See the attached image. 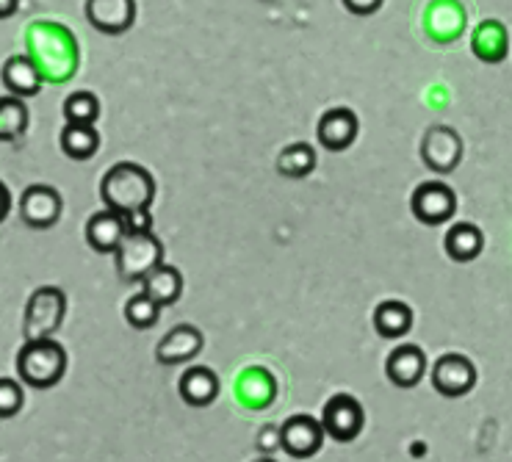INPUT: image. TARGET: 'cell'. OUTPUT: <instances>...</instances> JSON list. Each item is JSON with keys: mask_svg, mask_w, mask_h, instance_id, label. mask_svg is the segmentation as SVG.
<instances>
[{"mask_svg": "<svg viewBox=\"0 0 512 462\" xmlns=\"http://www.w3.org/2000/svg\"><path fill=\"white\" fill-rule=\"evenodd\" d=\"M25 42H28V56L36 61L45 81L64 83L78 70V42L67 25L39 20L28 25Z\"/></svg>", "mask_w": 512, "mask_h": 462, "instance_id": "1", "label": "cell"}, {"mask_svg": "<svg viewBox=\"0 0 512 462\" xmlns=\"http://www.w3.org/2000/svg\"><path fill=\"white\" fill-rule=\"evenodd\" d=\"M100 200L108 211H117L122 216L150 211L155 200V178L142 164L120 161L100 180Z\"/></svg>", "mask_w": 512, "mask_h": 462, "instance_id": "2", "label": "cell"}, {"mask_svg": "<svg viewBox=\"0 0 512 462\" xmlns=\"http://www.w3.org/2000/svg\"><path fill=\"white\" fill-rule=\"evenodd\" d=\"M17 374L28 388L48 391L67 374V349L56 338L25 341L23 349L17 352Z\"/></svg>", "mask_w": 512, "mask_h": 462, "instance_id": "3", "label": "cell"}, {"mask_svg": "<svg viewBox=\"0 0 512 462\" xmlns=\"http://www.w3.org/2000/svg\"><path fill=\"white\" fill-rule=\"evenodd\" d=\"M114 261H117V274L122 277V283H144L147 274L164 263V244L153 230L128 233L120 249L114 252Z\"/></svg>", "mask_w": 512, "mask_h": 462, "instance_id": "4", "label": "cell"}, {"mask_svg": "<svg viewBox=\"0 0 512 462\" xmlns=\"http://www.w3.org/2000/svg\"><path fill=\"white\" fill-rule=\"evenodd\" d=\"M67 313V297L56 285H42L28 297L23 319L25 341H42L53 338Z\"/></svg>", "mask_w": 512, "mask_h": 462, "instance_id": "5", "label": "cell"}, {"mask_svg": "<svg viewBox=\"0 0 512 462\" xmlns=\"http://www.w3.org/2000/svg\"><path fill=\"white\" fill-rule=\"evenodd\" d=\"M410 211L421 225L441 227L446 222H452V216L457 214V194L441 180H427L413 191Z\"/></svg>", "mask_w": 512, "mask_h": 462, "instance_id": "6", "label": "cell"}, {"mask_svg": "<svg viewBox=\"0 0 512 462\" xmlns=\"http://www.w3.org/2000/svg\"><path fill=\"white\" fill-rule=\"evenodd\" d=\"M421 161L438 172V175H449L454 172L460 161H463V139L454 131L452 125H432L421 139Z\"/></svg>", "mask_w": 512, "mask_h": 462, "instance_id": "7", "label": "cell"}, {"mask_svg": "<svg viewBox=\"0 0 512 462\" xmlns=\"http://www.w3.org/2000/svg\"><path fill=\"white\" fill-rule=\"evenodd\" d=\"M322 424L327 438L338 440V443H352V440H358L363 424H366L363 404L352 393H335L333 399L324 404Z\"/></svg>", "mask_w": 512, "mask_h": 462, "instance_id": "8", "label": "cell"}, {"mask_svg": "<svg viewBox=\"0 0 512 462\" xmlns=\"http://www.w3.org/2000/svg\"><path fill=\"white\" fill-rule=\"evenodd\" d=\"M432 388L446 396V399H460L477 388V366L471 357L460 352H449L435 360L432 366Z\"/></svg>", "mask_w": 512, "mask_h": 462, "instance_id": "9", "label": "cell"}, {"mask_svg": "<svg viewBox=\"0 0 512 462\" xmlns=\"http://www.w3.org/2000/svg\"><path fill=\"white\" fill-rule=\"evenodd\" d=\"M324 438H327L324 424L308 413L291 415L280 427V449L294 460H310L313 454H319Z\"/></svg>", "mask_w": 512, "mask_h": 462, "instance_id": "10", "label": "cell"}, {"mask_svg": "<svg viewBox=\"0 0 512 462\" xmlns=\"http://www.w3.org/2000/svg\"><path fill=\"white\" fill-rule=\"evenodd\" d=\"M61 211H64V200L53 186L36 183L28 186L20 197V216L31 230H50L59 225Z\"/></svg>", "mask_w": 512, "mask_h": 462, "instance_id": "11", "label": "cell"}, {"mask_svg": "<svg viewBox=\"0 0 512 462\" xmlns=\"http://www.w3.org/2000/svg\"><path fill=\"white\" fill-rule=\"evenodd\" d=\"M360 133V119L352 108L338 106L324 111L319 125H316V136H319V144L330 153H344L349 150Z\"/></svg>", "mask_w": 512, "mask_h": 462, "instance_id": "12", "label": "cell"}, {"mask_svg": "<svg viewBox=\"0 0 512 462\" xmlns=\"http://www.w3.org/2000/svg\"><path fill=\"white\" fill-rule=\"evenodd\" d=\"M203 332L194 324H178L158 341L155 346V360L161 366H183V363H191L194 357L203 352Z\"/></svg>", "mask_w": 512, "mask_h": 462, "instance_id": "13", "label": "cell"}, {"mask_svg": "<svg viewBox=\"0 0 512 462\" xmlns=\"http://www.w3.org/2000/svg\"><path fill=\"white\" fill-rule=\"evenodd\" d=\"M86 20L100 34H128L136 23V0H86Z\"/></svg>", "mask_w": 512, "mask_h": 462, "instance_id": "14", "label": "cell"}, {"mask_svg": "<svg viewBox=\"0 0 512 462\" xmlns=\"http://www.w3.org/2000/svg\"><path fill=\"white\" fill-rule=\"evenodd\" d=\"M385 374L396 388H416L427 374V355L416 344H399L385 360Z\"/></svg>", "mask_w": 512, "mask_h": 462, "instance_id": "15", "label": "cell"}, {"mask_svg": "<svg viewBox=\"0 0 512 462\" xmlns=\"http://www.w3.org/2000/svg\"><path fill=\"white\" fill-rule=\"evenodd\" d=\"M128 236V222L117 211H97L86 222V244L100 252V255H114Z\"/></svg>", "mask_w": 512, "mask_h": 462, "instance_id": "16", "label": "cell"}, {"mask_svg": "<svg viewBox=\"0 0 512 462\" xmlns=\"http://www.w3.org/2000/svg\"><path fill=\"white\" fill-rule=\"evenodd\" d=\"M427 31L435 42H454L465 31V12L457 0H432L427 9Z\"/></svg>", "mask_w": 512, "mask_h": 462, "instance_id": "17", "label": "cell"}, {"mask_svg": "<svg viewBox=\"0 0 512 462\" xmlns=\"http://www.w3.org/2000/svg\"><path fill=\"white\" fill-rule=\"evenodd\" d=\"M42 83H45V75L31 56H12L3 64V86L9 89V95L28 100L39 95Z\"/></svg>", "mask_w": 512, "mask_h": 462, "instance_id": "18", "label": "cell"}, {"mask_svg": "<svg viewBox=\"0 0 512 462\" xmlns=\"http://www.w3.org/2000/svg\"><path fill=\"white\" fill-rule=\"evenodd\" d=\"M178 393L189 407H208L219 396V377H216L214 368L189 366L186 374L180 377Z\"/></svg>", "mask_w": 512, "mask_h": 462, "instance_id": "19", "label": "cell"}, {"mask_svg": "<svg viewBox=\"0 0 512 462\" xmlns=\"http://www.w3.org/2000/svg\"><path fill=\"white\" fill-rule=\"evenodd\" d=\"M471 50L479 61L485 64H501L507 59V50H510V36L507 28L499 20H485L474 28L471 36Z\"/></svg>", "mask_w": 512, "mask_h": 462, "instance_id": "20", "label": "cell"}, {"mask_svg": "<svg viewBox=\"0 0 512 462\" xmlns=\"http://www.w3.org/2000/svg\"><path fill=\"white\" fill-rule=\"evenodd\" d=\"M236 393L244 407H252V410H263L269 407L272 399L277 396V382L274 377L261 366H252L247 371H241L239 382H236Z\"/></svg>", "mask_w": 512, "mask_h": 462, "instance_id": "21", "label": "cell"}, {"mask_svg": "<svg viewBox=\"0 0 512 462\" xmlns=\"http://www.w3.org/2000/svg\"><path fill=\"white\" fill-rule=\"evenodd\" d=\"M374 330L385 341H399L413 330V310L402 299H385L374 308Z\"/></svg>", "mask_w": 512, "mask_h": 462, "instance_id": "22", "label": "cell"}, {"mask_svg": "<svg viewBox=\"0 0 512 462\" xmlns=\"http://www.w3.org/2000/svg\"><path fill=\"white\" fill-rule=\"evenodd\" d=\"M443 247L454 263H471L477 261L485 249V233L471 222H457V225L449 227V233L443 238Z\"/></svg>", "mask_w": 512, "mask_h": 462, "instance_id": "23", "label": "cell"}, {"mask_svg": "<svg viewBox=\"0 0 512 462\" xmlns=\"http://www.w3.org/2000/svg\"><path fill=\"white\" fill-rule=\"evenodd\" d=\"M142 291L153 302H158L161 308H172L183 297V274H180L178 266L161 263L158 269L147 274V280L142 283Z\"/></svg>", "mask_w": 512, "mask_h": 462, "instance_id": "24", "label": "cell"}, {"mask_svg": "<svg viewBox=\"0 0 512 462\" xmlns=\"http://www.w3.org/2000/svg\"><path fill=\"white\" fill-rule=\"evenodd\" d=\"M61 150L72 161H89L92 155H97L100 150V133H97L95 125H78V122H67L61 128L59 136Z\"/></svg>", "mask_w": 512, "mask_h": 462, "instance_id": "25", "label": "cell"}, {"mask_svg": "<svg viewBox=\"0 0 512 462\" xmlns=\"http://www.w3.org/2000/svg\"><path fill=\"white\" fill-rule=\"evenodd\" d=\"M313 169H316V150H313V144H288V147H283L280 155H277V172H280L283 178L302 180L308 178Z\"/></svg>", "mask_w": 512, "mask_h": 462, "instance_id": "26", "label": "cell"}, {"mask_svg": "<svg viewBox=\"0 0 512 462\" xmlns=\"http://www.w3.org/2000/svg\"><path fill=\"white\" fill-rule=\"evenodd\" d=\"M28 131V106L23 97H0V139L17 142Z\"/></svg>", "mask_w": 512, "mask_h": 462, "instance_id": "27", "label": "cell"}, {"mask_svg": "<svg viewBox=\"0 0 512 462\" xmlns=\"http://www.w3.org/2000/svg\"><path fill=\"white\" fill-rule=\"evenodd\" d=\"M161 305L158 302H153V299L147 297L144 291H139V294H133L128 302H125V321L131 324L133 330H150V327H155L158 324V319H161Z\"/></svg>", "mask_w": 512, "mask_h": 462, "instance_id": "28", "label": "cell"}, {"mask_svg": "<svg viewBox=\"0 0 512 462\" xmlns=\"http://www.w3.org/2000/svg\"><path fill=\"white\" fill-rule=\"evenodd\" d=\"M64 119L67 122H78V125H95L100 117V100L92 92H72L64 100Z\"/></svg>", "mask_w": 512, "mask_h": 462, "instance_id": "29", "label": "cell"}, {"mask_svg": "<svg viewBox=\"0 0 512 462\" xmlns=\"http://www.w3.org/2000/svg\"><path fill=\"white\" fill-rule=\"evenodd\" d=\"M23 388L17 385L9 377H3L0 380V415L3 418H14V415L23 410Z\"/></svg>", "mask_w": 512, "mask_h": 462, "instance_id": "30", "label": "cell"}, {"mask_svg": "<svg viewBox=\"0 0 512 462\" xmlns=\"http://www.w3.org/2000/svg\"><path fill=\"white\" fill-rule=\"evenodd\" d=\"M341 3H344L346 12L358 14V17H369V14L380 12L385 0H341Z\"/></svg>", "mask_w": 512, "mask_h": 462, "instance_id": "31", "label": "cell"}, {"mask_svg": "<svg viewBox=\"0 0 512 462\" xmlns=\"http://www.w3.org/2000/svg\"><path fill=\"white\" fill-rule=\"evenodd\" d=\"M128 222V233H144V230H153V216L150 211H139V214L125 216Z\"/></svg>", "mask_w": 512, "mask_h": 462, "instance_id": "32", "label": "cell"}, {"mask_svg": "<svg viewBox=\"0 0 512 462\" xmlns=\"http://www.w3.org/2000/svg\"><path fill=\"white\" fill-rule=\"evenodd\" d=\"M20 9V0H0V17H12Z\"/></svg>", "mask_w": 512, "mask_h": 462, "instance_id": "33", "label": "cell"}, {"mask_svg": "<svg viewBox=\"0 0 512 462\" xmlns=\"http://www.w3.org/2000/svg\"><path fill=\"white\" fill-rule=\"evenodd\" d=\"M252 462H277L274 457H258V460H252Z\"/></svg>", "mask_w": 512, "mask_h": 462, "instance_id": "34", "label": "cell"}]
</instances>
